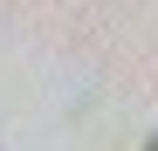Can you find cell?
<instances>
[{
	"label": "cell",
	"mask_w": 158,
	"mask_h": 151,
	"mask_svg": "<svg viewBox=\"0 0 158 151\" xmlns=\"http://www.w3.org/2000/svg\"><path fill=\"white\" fill-rule=\"evenodd\" d=\"M144 151H158V137H151V144H144Z\"/></svg>",
	"instance_id": "cell-1"
}]
</instances>
